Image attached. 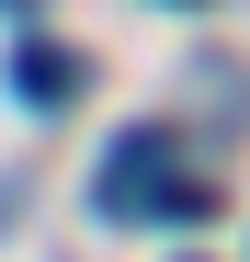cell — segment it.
Instances as JSON below:
<instances>
[{
    "mask_svg": "<svg viewBox=\"0 0 250 262\" xmlns=\"http://www.w3.org/2000/svg\"><path fill=\"white\" fill-rule=\"evenodd\" d=\"M103 216L114 228H205L216 216V194L182 171V148H171V125H125V137L103 148Z\"/></svg>",
    "mask_w": 250,
    "mask_h": 262,
    "instance_id": "1",
    "label": "cell"
},
{
    "mask_svg": "<svg viewBox=\"0 0 250 262\" xmlns=\"http://www.w3.org/2000/svg\"><path fill=\"white\" fill-rule=\"evenodd\" d=\"M80 80H91V69H80L68 46H46V34H23V46H12V92H23L34 114H57V103H80Z\"/></svg>",
    "mask_w": 250,
    "mask_h": 262,
    "instance_id": "2",
    "label": "cell"
}]
</instances>
